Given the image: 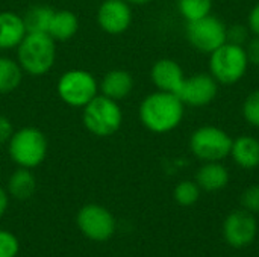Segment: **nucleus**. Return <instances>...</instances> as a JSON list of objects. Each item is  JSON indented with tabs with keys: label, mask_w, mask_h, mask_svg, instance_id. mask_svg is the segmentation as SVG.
<instances>
[{
	"label": "nucleus",
	"mask_w": 259,
	"mask_h": 257,
	"mask_svg": "<svg viewBox=\"0 0 259 257\" xmlns=\"http://www.w3.org/2000/svg\"><path fill=\"white\" fill-rule=\"evenodd\" d=\"M256 220L253 214L246 209L234 211L228 215L223 224L225 239L235 248H241L252 244L256 236Z\"/></svg>",
	"instance_id": "11"
},
{
	"label": "nucleus",
	"mask_w": 259,
	"mask_h": 257,
	"mask_svg": "<svg viewBox=\"0 0 259 257\" xmlns=\"http://www.w3.org/2000/svg\"><path fill=\"white\" fill-rule=\"evenodd\" d=\"M249 27L244 24H232L226 27V42L237 44V45H246L249 41Z\"/></svg>",
	"instance_id": "26"
},
{
	"label": "nucleus",
	"mask_w": 259,
	"mask_h": 257,
	"mask_svg": "<svg viewBox=\"0 0 259 257\" xmlns=\"http://www.w3.org/2000/svg\"><path fill=\"white\" fill-rule=\"evenodd\" d=\"M79 30V20L74 12L68 9H59L53 12L47 33L59 42L71 39Z\"/></svg>",
	"instance_id": "18"
},
{
	"label": "nucleus",
	"mask_w": 259,
	"mask_h": 257,
	"mask_svg": "<svg viewBox=\"0 0 259 257\" xmlns=\"http://www.w3.org/2000/svg\"><path fill=\"white\" fill-rule=\"evenodd\" d=\"M8 203H9V198H8V192L0 188V218L5 215L6 209H8Z\"/></svg>",
	"instance_id": "31"
},
{
	"label": "nucleus",
	"mask_w": 259,
	"mask_h": 257,
	"mask_svg": "<svg viewBox=\"0 0 259 257\" xmlns=\"http://www.w3.org/2000/svg\"><path fill=\"white\" fill-rule=\"evenodd\" d=\"M77 226L80 232L91 241L105 242L115 232V220L112 214L99 204H87L77 214Z\"/></svg>",
	"instance_id": "9"
},
{
	"label": "nucleus",
	"mask_w": 259,
	"mask_h": 257,
	"mask_svg": "<svg viewBox=\"0 0 259 257\" xmlns=\"http://www.w3.org/2000/svg\"><path fill=\"white\" fill-rule=\"evenodd\" d=\"M36 191V179L29 168L20 167L8 180V192L17 200H29Z\"/></svg>",
	"instance_id": "19"
},
{
	"label": "nucleus",
	"mask_w": 259,
	"mask_h": 257,
	"mask_svg": "<svg viewBox=\"0 0 259 257\" xmlns=\"http://www.w3.org/2000/svg\"><path fill=\"white\" fill-rule=\"evenodd\" d=\"M26 33L23 15L11 11L0 12V50L17 48Z\"/></svg>",
	"instance_id": "14"
},
{
	"label": "nucleus",
	"mask_w": 259,
	"mask_h": 257,
	"mask_svg": "<svg viewBox=\"0 0 259 257\" xmlns=\"http://www.w3.org/2000/svg\"><path fill=\"white\" fill-rule=\"evenodd\" d=\"M244 50H246V55H247L249 64H252V65H258L259 67V36H253V38H250V39L246 42Z\"/></svg>",
	"instance_id": "28"
},
{
	"label": "nucleus",
	"mask_w": 259,
	"mask_h": 257,
	"mask_svg": "<svg viewBox=\"0 0 259 257\" xmlns=\"http://www.w3.org/2000/svg\"><path fill=\"white\" fill-rule=\"evenodd\" d=\"M97 23L111 35L123 33L132 23V9L126 0H103L97 11Z\"/></svg>",
	"instance_id": "12"
},
{
	"label": "nucleus",
	"mask_w": 259,
	"mask_h": 257,
	"mask_svg": "<svg viewBox=\"0 0 259 257\" xmlns=\"http://www.w3.org/2000/svg\"><path fill=\"white\" fill-rule=\"evenodd\" d=\"M196 183L206 192L222 191L229 183V171L222 162H203L196 173Z\"/></svg>",
	"instance_id": "17"
},
{
	"label": "nucleus",
	"mask_w": 259,
	"mask_h": 257,
	"mask_svg": "<svg viewBox=\"0 0 259 257\" xmlns=\"http://www.w3.org/2000/svg\"><path fill=\"white\" fill-rule=\"evenodd\" d=\"M49 142L46 135L32 126L21 127L14 132L8 141V153L11 159L23 168H35L41 165L47 156Z\"/></svg>",
	"instance_id": "4"
},
{
	"label": "nucleus",
	"mask_w": 259,
	"mask_h": 257,
	"mask_svg": "<svg viewBox=\"0 0 259 257\" xmlns=\"http://www.w3.org/2000/svg\"><path fill=\"white\" fill-rule=\"evenodd\" d=\"M56 61V41L49 33H26L17 47V62L29 76H44Z\"/></svg>",
	"instance_id": "2"
},
{
	"label": "nucleus",
	"mask_w": 259,
	"mask_h": 257,
	"mask_svg": "<svg viewBox=\"0 0 259 257\" xmlns=\"http://www.w3.org/2000/svg\"><path fill=\"white\" fill-rule=\"evenodd\" d=\"M219 92V83L209 73H199L190 77H185L179 91L178 97L182 100L184 105L193 108H202L212 103Z\"/></svg>",
	"instance_id": "10"
},
{
	"label": "nucleus",
	"mask_w": 259,
	"mask_h": 257,
	"mask_svg": "<svg viewBox=\"0 0 259 257\" xmlns=\"http://www.w3.org/2000/svg\"><path fill=\"white\" fill-rule=\"evenodd\" d=\"M187 39L200 53L211 55L226 42V26L214 15L187 23Z\"/></svg>",
	"instance_id": "8"
},
{
	"label": "nucleus",
	"mask_w": 259,
	"mask_h": 257,
	"mask_svg": "<svg viewBox=\"0 0 259 257\" xmlns=\"http://www.w3.org/2000/svg\"><path fill=\"white\" fill-rule=\"evenodd\" d=\"M59 98L73 108H83L88 105L99 91L96 77L87 70H68L65 71L56 85Z\"/></svg>",
	"instance_id": "7"
},
{
	"label": "nucleus",
	"mask_w": 259,
	"mask_h": 257,
	"mask_svg": "<svg viewBox=\"0 0 259 257\" xmlns=\"http://www.w3.org/2000/svg\"><path fill=\"white\" fill-rule=\"evenodd\" d=\"M23 70L20 64L11 58H0V94L15 91L23 80Z\"/></svg>",
	"instance_id": "21"
},
{
	"label": "nucleus",
	"mask_w": 259,
	"mask_h": 257,
	"mask_svg": "<svg viewBox=\"0 0 259 257\" xmlns=\"http://www.w3.org/2000/svg\"><path fill=\"white\" fill-rule=\"evenodd\" d=\"M55 9L46 5H35L26 11L23 15V21L26 26L27 33L30 32H39V33H47L52 17H53Z\"/></svg>",
	"instance_id": "20"
},
{
	"label": "nucleus",
	"mask_w": 259,
	"mask_h": 257,
	"mask_svg": "<svg viewBox=\"0 0 259 257\" xmlns=\"http://www.w3.org/2000/svg\"><path fill=\"white\" fill-rule=\"evenodd\" d=\"M243 118L252 127L259 129V89L250 92L243 103Z\"/></svg>",
	"instance_id": "24"
},
{
	"label": "nucleus",
	"mask_w": 259,
	"mask_h": 257,
	"mask_svg": "<svg viewBox=\"0 0 259 257\" xmlns=\"http://www.w3.org/2000/svg\"><path fill=\"white\" fill-rule=\"evenodd\" d=\"M200 197V188L196 182L191 180H182L181 183H178V186L175 188V200L181 204V206H193L197 203Z\"/></svg>",
	"instance_id": "23"
},
{
	"label": "nucleus",
	"mask_w": 259,
	"mask_h": 257,
	"mask_svg": "<svg viewBox=\"0 0 259 257\" xmlns=\"http://www.w3.org/2000/svg\"><path fill=\"white\" fill-rule=\"evenodd\" d=\"M102 95L109 97L115 101L124 100L134 89V77L129 71L121 70V68H115L108 71L100 85H99Z\"/></svg>",
	"instance_id": "15"
},
{
	"label": "nucleus",
	"mask_w": 259,
	"mask_h": 257,
	"mask_svg": "<svg viewBox=\"0 0 259 257\" xmlns=\"http://www.w3.org/2000/svg\"><path fill=\"white\" fill-rule=\"evenodd\" d=\"M82 121L90 133L99 138H108L120 130L123 124V112L118 101L97 94L83 106Z\"/></svg>",
	"instance_id": "3"
},
{
	"label": "nucleus",
	"mask_w": 259,
	"mask_h": 257,
	"mask_svg": "<svg viewBox=\"0 0 259 257\" xmlns=\"http://www.w3.org/2000/svg\"><path fill=\"white\" fill-rule=\"evenodd\" d=\"M249 59L243 45L225 42L209 55V74L222 85L240 82L249 68Z\"/></svg>",
	"instance_id": "5"
},
{
	"label": "nucleus",
	"mask_w": 259,
	"mask_h": 257,
	"mask_svg": "<svg viewBox=\"0 0 259 257\" xmlns=\"http://www.w3.org/2000/svg\"><path fill=\"white\" fill-rule=\"evenodd\" d=\"M20 244L15 235L6 230H0V257H15L18 254Z\"/></svg>",
	"instance_id": "25"
},
{
	"label": "nucleus",
	"mask_w": 259,
	"mask_h": 257,
	"mask_svg": "<svg viewBox=\"0 0 259 257\" xmlns=\"http://www.w3.org/2000/svg\"><path fill=\"white\" fill-rule=\"evenodd\" d=\"M232 138L215 126H202L190 136V150L202 162H222L229 156Z\"/></svg>",
	"instance_id": "6"
},
{
	"label": "nucleus",
	"mask_w": 259,
	"mask_h": 257,
	"mask_svg": "<svg viewBox=\"0 0 259 257\" xmlns=\"http://www.w3.org/2000/svg\"><path fill=\"white\" fill-rule=\"evenodd\" d=\"M150 79L158 91L178 94L185 76L182 67L176 61L164 58L153 64L150 70Z\"/></svg>",
	"instance_id": "13"
},
{
	"label": "nucleus",
	"mask_w": 259,
	"mask_h": 257,
	"mask_svg": "<svg viewBox=\"0 0 259 257\" xmlns=\"http://www.w3.org/2000/svg\"><path fill=\"white\" fill-rule=\"evenodd\" d=\"M179 14L188 21H194L211 15L212 0H178Z\"/></svg>",
	"instance_id": "22"
},
{
	"label": "nucleus",
	"mask_w": 259,
	"mask_h": 257,
	"mask_svg": "<svg viewBox=\"0 0 259 257\" xmlns=\"http://www.w3.org/2000/svg\"><path fill=\"white\" fill-rule=\"evenodd\" d=\"M241 204L246 211L252 214H259V185H253L243 192Z\"/></svg>",
	"instance_id": "27"
},
{
	"label": "nucleus",
	"mask_w": 259,
	"mask_h": 257,
	"mask_svg": "<svg viewBox=\"0 0 259 257\" xmlns=\"http://www.w3.org/2000/svg\"><path fill=\"white\" fill-rule=\"evenodd\" d=\"M185 112L182 100L165 91H155L144 97L140 105L138 117L141 124L153 133H168L179 127Z\"/></svg>",
	"instance_id": "1"
},
{
	"label": "nucleus",
	"mask_w": 259,
	"mask_h": 257,
	"mask_svg": "<svg viewBox=\"0 0 259 257\" xmlns=\"http://www.w3.org/2000/svg\"><path fill=\"white\" fill-rule=\"evenodd\" d=\"M247 27L249 30L255 35L259 36V3H256L250 12H249V17H247Z\"/></svg>",
	"instance_id": "30"
},
{
	"label": "nucleus",
	"mask_w": 259,
	"mask_h": 257,
	"mask_svg": "<svg viewBox=\"0 0 259 257\" xmlns=\"http://www.w3.org/2000/svg\"><path fill=\"white\" fill-rule=\"evenodd\" d=\"M129 5H135V6H143V5H147L150 3L152 0H126Z\"/></svg>",
	"instance_id": "32"
},
{
	"label": "nucleus",
	"mask_w": 259,
	"mask_h": 257,
	"mask_svg": "<svg viewBox=\"0 0 259 257\" xmlns=\"http://www.w3.org/2000/svg\"><path fill=\"white\" fill-rule=\"evenodd\" d=\"M229 156L243 170H253L259 167V139L255 136L241 135L232 141Z\"/></svg>",
	"instance_id": "16"
},
{
	"label": "nucleus",
	"mask_w": 259,
	"mask_h": 257,
	"mask_svg": "<svg viewBox=\"0 0 259 257\" xmlns=\"http://www.w3.org/2000/svg\"><path fill=\"white\" fill-rule=\"evenodd\" d=\"M14 133V127L9 118H6L5 115H0V145L6 144L9 141V138Z\"/></svg>",
	"instance_id": "29"
}]
</instances>
